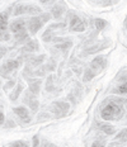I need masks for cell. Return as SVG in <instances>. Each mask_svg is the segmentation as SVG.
Here are the masks:
<instances>
[{"label":"cell","mask_w":127,"mask_h":147,"mask_svg":"<svg viewBox=\"0 0 127 147\" xmlns=\"http://www.w3.org/2000/svg\"><path fill=\"white\" fill-rule=\"evenodd\" d=\"M108 103L102 108L101 110V117L103 121H118L122 118L123 113V103L125 99L123 98H108Z\"/></svg>","instance_id":"1"},{"label":"cell","mask_w":127,"mask_h":147,"mask_svg":"<svg viewBox=\"0 0 127 147\" xmlns=\"http://www.w3.org/2000/svg\"><path fill=\"white\" fill-rule=\"evenodd\" d=\"M22 63V59L18 60H8L7 62H4L0 67V75L4 78H9V74L15 71Z\"/></svg>","instance_id":"2"},{"label":"cell","mask_w":127,"mask_h":147,"mask_svg":"<svg viewBox=\"0 0 127 147\" xmlns=\"http://www.w3.org/2000/svg\"><path fill=\"white\" fill-rule=\"evenodd\" d=\"M42 27H43V23H42V20L39 19L38 15H35V17L29 18V19L27 20V29H28V34H31V36H35Z\"/></svg>","instance_id":"3"},{"label":"cell","mask_w":127,"mask_h":147,"mask_svg":"<svg viewBox=\"0 0 127 147\" xmlns=\"http://www.w3.org/2000/svg\"><path fill=\"white\" fill-rule=\"evenodd\" d=\"M70 30L71 32H83V30H85V22L80 19L76 14L70 15Z\"/></svg>","instance_id":"4"},{"label":"cell","mask_w":127,"mask_h":147,"mask_svg":"<svg viewBox=\"0 0 127 147\" xmlns=\"http://www.w3.org/2000/svg\"><path fill=\"white\" fill-rule=\"evenodd\" d=\"M66 4L62 1H58V3H55L54 5H52V8H51V17H54L55 19H60L61 17H62V14L66 11Z\"/></svg>","instance_id":"5"},{"label":"cell","mask_w":127,"mask_h":147,"mask_svg":"<svg viewBox=\"0 0 127 147\" xmlns=\"http://www.w3.org/2000/svg\"><path fill=\"white\" fill-rule=\"evenodd\" d=\"M9 29H10V32L13 33V34H19L22 32H26V20L24 19H15L14 22L10 23V26H9Z\"/></svg>","instance_id":"6"},{"label":"cell","mask_w":127,"mask_h":147,"mask_svg":"<svg viewBox=\"0 0 127 147\" xmlns=\"http://www.w3.org/2000/svg\"><path fill=\"white\" fill-rule=\"evenodd\" d=\"M14 114L18 115L20 118V121H23V123H29L31 122V114L29 110L26 108V107H17V108L13 109Z\"/></svg>","instance_id":"7"},{"label":"cell","mask_w":127,"mask_h":147,"mask_svg":"<svg viewBox=\"0 0 127 147\" xmlns=\"http://www.w3.org/2000/svg\"><path fill=\"white\" fill-rule=\"evenodd\" d=\"M27 80H28V91L37 96L39 94V90H41L42 80H39V79H27Z\"/></svg>","instance_id":"8"},{"label":"cell","mask_w":127,"mask_h":147,"mask_svg":"<svg viewBox=\"0 0 127 147\" xmlns=\"http://www.w3.org/2000/svg\"><path fill=\"white\" fill-rule=\"evenodd\" d=\"M97 127L99 131H102L103 133H106L107 136H112L117 132V128L114 125L107 123V122H97Z\"/></svg>","instance_id":"9"},{"label":"cell","mask_w":127,"mask_h":147,"mask_svg":"<svg viewBox=\"0 0 127 147\" xmlns=\"http://www.w3.org/2000/svg\"><path fill=\"white\" fill-rule=\"evenodd\" d=\"M106 65H107V60H106V57H103V56H98V57H95V59L90 62L92 70L104 69V67H106Z\"/></svg>","instance_id":"10"},{"label":"cell","mask_w":127,"mask_h":147,"mask_svg":"<svg viewBox=\"0 0 127 147\" xmlns=\"http://www.w3.org/2000/svg\"><path fill=\"white\" fill-rule=\"evenodd\" d=\"M9 23V11H1L0 13V32L5 33L8 29Z\"/></svg>","instance_id":"11"},{"label":"cell","mask_w":127,"mask_h":147,"mask_svg":"<svg viewBox=\"0 0 127 147\" xmlns=\"http://www.w3.org/2000/svg\"><path fill=\"white\" fill-rule=\"evenodd\" d=\"M38 50H39V43L37 42V39H31L23 47L24 52H37Z\"/></svg>","instance_id":"12"},{"label":"cell","mask_w":127,"mask_h":147,"mask_svg":"<svg viewBox=\"0 0 127 147\" xmlns=\"http://www.w3.org/2000/svg\"><path fill=\"white\" fill-rule=\"evenodd\" d=\"M23 82H18V85H17V88H14L13 89V91H12V94L9 95V99H10V102H15V100L18 99V96L20 95V93L23 91Z\"/></svg>","instance_id":"13"},{"label":"cell","mask_w":127,"mask_h":147,"mask_svg":"<svg viewBox=\"0 0 127 147\" xmlns=\"http://www.w3.org/2000/svg\"><path fill=\"white\" fill-rule=\"evenodd\" d=\"M51 105L55 107L56 109H58L60 112L65 113V114H66L67 110H69V108H70L69 103H67V102H64V100H57V102H54V103L51 104Z\"/></svg>","instance_id":"14"},{"label":"cell","mask_w":127,"mask_h":147,"mask_svg":"<svg viewBox=\"0 0 127 147\" xmlns=\"http://www.w3.org/2000/svg\"><path fill=\"white\" fill-rule=\"evenodd\" d=\"M45 60H46L45 55H39V56H37V57H29V59H28V63L31 66L36 67V66H39L41 63H43V61H45Z\"/></svg>","instance_id":"15"},{"label":"cell","mask_w":127,"mask_h":147,"mask_svg":"<svg viewBox=\"0 0 127 147\" xmlns=\"http://www.w3.org/2000/svg\"><path fill=\"white\" fill-rule=\"evenodd\" d=\"M112 93L118 94V95H125V94H127V80L120 82V85L113 89Z\"/></svg>","instance_id":"16"},{"label":"cell","mask_w":127,"mask_h":147,"mask_svg":"<svg viewBox=\"0 0 127 147\" xmlns=\"http://www.w3.org/2000/svg\"><path fill=\"white\" fill-rule=\"evenodd\" d=\"M27 10H28V5H26V4H17V5H15L14 11H13V15H14V17H18V15H22V14H27Z\"/></svg>","instance_id":"17"},{"label":"cell","mask_w":127,"mask_h":147,"mask_svg":"<svg viewBox=\"0 0 127 147\" xmlns=\"http://www.w3.org/2000/svg\"><path fill=\"white\" fill-rule=\"evenodd\" d=\"M28 104L29 109L32 110V113H37L38 112V108H39V102L37 100V98H33V99H31L29 102H27Z\"/></svg>","instance_id":"18"},{"label":"cell","mask_w":127,"mask_h":147,"mask_svg":"<svg viewBox=\"0 0 127 147\" xmlns=\"http://www.w3.org/2000/svg\"><path fill=\"white\" fill-rule=\"evenodd\" d=\"M114 141H116V142H126L127 141V128L122 129L120 133H117L116 137H114Z\"/></svg>","instance_id":"19"},{"label":"cell","mask_w":127,"mask_h":147,"mask_svg":"<svg viewBox=\"0 0 127 147\" xmlns=\"http://www.w3.org/2000/svg\"><path fill=\"white\" fill-rule=\"evenodd\" d=\"M95 76V72L93 71L92 69H86L85 71H84V76H83V81H90Z\"/></svg>","instance_id":"20"},{"label":"cell","mask_w":127,"mask_h":147,"mask_svg":"<svg viewBox=\"0 0 127 147\" xmlns=\"http://www.w3.org/2000/svg\"><path fill=\"white\" fill-rule=\"evenodd\" d=\"M27 14H42V9L37 5H28V10H27Z\"/></svg>","instance_id":"21"},{"label":"cell","mask_w":127,"mask_h":147,"mask_svg":"<svg viewBox=\"0 0 127 147\" xmlns=\"http://www.w3.org/2000/svg\"><path fill=\"white\" fill-rule=\"evenodd\" d=\"M71 46H73V42H71L70 39H67V41L62 42V43L56 45V48H58V50H62V51H67L69 48H71Z\"/></svg>","instance_id":"22"},{"label":"cell","mask_w":127,"mask_h":147,"mask_svg":"<svg viewBox=\"0 0 127 147\" xmlns=\"http://www.w3.org/2000/svg\"><path fill=\"white\" fill-rule=\"evenodd\" d=\"M104 46L106 45H97V46H94V47H92V48H89L88 51H85V52H83V55H90V53H94V52H98V51H101V50H103L104 48Z\"/></svg>","instance_id":"23"},{"label":"cell","mask_w":127,"mask_h":147,"mask_svg":"<svg viewBox=\"0 0 127 147\" xmlns=\"http://www.w3.org/2000/svg\"><path fill=\"white\" fill-rule=\"evenodd\" d=\"M8 147H29L28 143L24 142V141H14V142L9 143Z\"/></svg>","instance_id":"24"},{"label":"cell","mask_w":127,"mask_h":147,"mask_svg":"<svg viewBox=\"0 0 127 147\" xmlns=\"http://www.w3.org/2000/svg\"><path fill=\"white\" fill-rule=\"evenodd\" d=\"M106 26H107V22L104 19H101V18H97V19H95V27H97L98 30H102Z\"/></svg>","instance_id":"25"},{"label":"cell","mask_w":127,"mask_h":147,"mask_svg":"<svg viewBox=\"0 0 127 147\" xmlns=\"http://www.w3.org/2000/svg\"><path fill=\"white\" fill-rule=\"evenodd\" d=\"M42 39H43L45 42L52 41V39H54V36H52V32H51V30H48V29L46 30V32L42 34Z\"/></svg>","instance_id":"26"},{"label":"cell","mask_w":127,"mask_h":147,"mask_svg":"<svg viewBox=\"0 0 127 147\" xmlns=\"http://www.w3.org/2000/svg\"><path fill=\"white\" fill-rule=\"evenodd\" d=\"M90 147H106V141H104L103 138L101 140H95L94 142L92 143Z\"/></svg>","instance_id":"27"},{"label":"cell","mask_w":127,"mask_h":147,"mask_svg":"<svg viewBox=\"0 0 127 147\" xmlns=\"http://www.w3.org/2000/svg\"><path fill=\"white\" fill-rule=\"evenodd\" d=\"M66 27V23H55V24H51L48 27V30L54 32V29H57V28H65Z\"/></svg>","instance_id":"28"},{"label":"cell","mask_w":127,"mask_h":147,"mask_svg":"<svg viewBox=\"0 0 127 147\" xmlns=\"http://www.w3.org/2000/svg\"><path fill=\"white\" fill-rule=\"evenodd\" d=\"M38 17H39V19L42 20V23H43V24L47 23L48 20L52 18V17H51V14H50V13H42V14H39Z\"/></svg>","instance_id":"29"},{"label":"cell","mask_w":127,"mask_h":147,"mask_svg":"<svg viewBox=\"0 0 127 147\" xmlns=\"http://www.w3.org/2000/svg\"><path fill=\"white\" fill-rule=\"evenodd\" d=\"M46 90L47 91H54V86H52V76L47 79V84H46Z\"/></svg>","instance_id":"30"},{"label":"cell","mask_w":127,"mask_h":147,"mask_svg":"<svg viewBox=\"0 0 127 147\" xmlns=\"http://www.w3.org/2000/svg\"><path fill=\"white\" fill-rule=\"evenodd\" d=\"M13 86H15V80H9L7 84L4 85V88L3 89H4V90H9V89H12Z\"/></svg>","instance_id":"31"},{"label":"cell","mask_w":127,"mask_h":147,"mask_svg":"<svg viewBox=\"0 0 127 147\" xmlns=\"http://www.w3.org/2000/svg\"><path fill=\"white\" fill-rule=\"evenodd\" d=\"M32 147H39V137L37 136H33L32 138Z\"/></svg>","instance_id":"32"},{"label":"cell","mask_w":127,"mask_h":147,"mask_svg":"<svg viewBox=\"0 0 127 147\" xmlns=\"http://www.w3.org/2000/svg\"><path fill=\"white\" fill-rule=\"evenodd\" d=\"M43 118H46V119L51 118V114H50V113H46V112H43V113H41V114L38 115V117H37V119H38V121H42Z\"/></svg>","instance_id":"33"},{"label":"cell","mask_w":127,"mask_h":147,"mask_svg":"<svg viewBox=\"0 0 127 147\" xmlns=\"http://www.w3.org/2000/svg\"><path fill=\"white\" fill-rule=\"evenodd\" d=\"M52 41L55 42V43H60V42H65L66 41V38H61V37H54V39H52Z\"/></svg>","instance_id":"34"},{"label":"cell","mask_w":127,"mask_h":147,"mask_svg":"<svg viewBox=\"0 0 127 147\" xmlns=\"http://www.w3.org/2000/svg\"><path fill=\"white\" fill-rule=\"evenodd\" d=\"M42 147H58L56 145H54V143H51V142H45L43 143V146Z\"/></svg>","instance_id":"35"},{"label":"cell","mask_w":127,"mask_h":147,"mask_svg":"<svg viewBox=\"0 0 127 147\" xmlns=\"http://www.w3.org/2000/svg\"><path fill=\"white\" fill-rule=\"evenodd\" d=\"M4 121H5L4 114H3V112H0V124H3V123H4Z\"/></svg>","instance_id":"36"},{"label":"cell","mask_w":127,"mask_h":147,"mask_svg":"<svg viewBox=\"0 0 127 147\" xmlns=\"http://www.w3.org/2000/svg\"><path fill=\"white\" fill-rule=\"evenodd\" d=\"M13 125H14L13 122H12V121H9V122H8V124H5V127H13Z\"/></svg>","instance_id":"37"},{"label":"cell","mask_w":127,"mask_h":147,"mask_svg":"<svg viewBox=\"0 0 127 147\" xmlns=\"http://www.w3.org/2000/svg\"><path fill=\"white\" fill-rule=\"evenodd\" d=\"M3 53H4V52H0V60H1V57H3Z\"/></svg>","instance_id":"38"},{"label":"cell","mask_w":127,"mask_h":147,"mask_svg":"<svg viewBox=\"0 0 127 147\" xmlns=\"http://www.w3.org/2000/svg\"><path fill=\"white\" fill-rule=\"evenodd\" d=\"M125 103H126V104H127V98H126V99H125Z\"/></svg>","instance_id":"39"},{"label":"cell","mask_w":127,"mask_h":147,"mask_svg":"<svg viewBox=\"0 0 127 147\" xmlns=\"http://www.w3.org/2000/svg\"><path fill=\"white\" fill-rule=\"evenodd\" d=\"M126 27H127V19H126Z\"/></svg>","instance_id":"40"},{"label":"cell","mask_w":127,"mask_h":147,"mask_svg":"<svg viewBox=\"0 0 127 147\" xmlns=\"http://www.w3.org/2000/svg\"><path fill=\"white\" fill-rule=\"evenodd\" d=\"M0 84H1V80H0Z\"/></svg>","instance_id":"41"}]
</instances>
